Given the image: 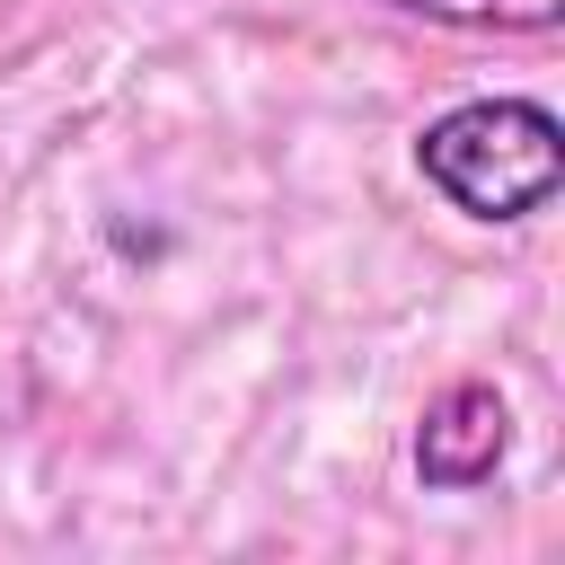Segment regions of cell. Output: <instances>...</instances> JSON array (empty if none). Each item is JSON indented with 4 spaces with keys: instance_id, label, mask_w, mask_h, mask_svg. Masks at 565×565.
Wrapping results in <instances>:
<instances>
[{
    "instance_id": "obj_1",
    "label": "cell",
    "mask_w": 565,
    "mask_h": 565,
    "mask_svg": "<svg viewBox=\"0 0 565 565\" xmlns=\"http://www.w3.org/2000/svg\"><path fill=\"white\" fill-rule=\"evenodd\" d=\"M415 177L486 230H521L565 194V124L547 97H459L415 132Z\"/></svg>"
},
{
    "instance_id": "obj_2",
    "label": "cell",
    "mask_w": 565,
    "mask_h": 565,
    "mask_svg": "<svg viewBox=\"0 0 565 565\" xmlns=\"http://www.w3.org/2000/svg\"><path fill=\"white\" fill-rule=\"evenodd\" d=\"M406 459H415V486H433V494H477V486H494L503 459H512V406H503V388H494V380H450V388L415 415Z\"/></svg>"
},
{
    "instance_id": "obj_3",
    "label": "cell",
    "mask_w": 565,
    "mask_h": 565,
    "mask_svg": "<svg viewBox=\"0 0 565 565\" xmlns=\"http://www.w3.org/2000/svg\"><path fill=\"white\" fill-rule=\"evenodd\" d=\"M424 26H459V35H556L565 0H388Z\"/></svg>"
}]
</instances>
